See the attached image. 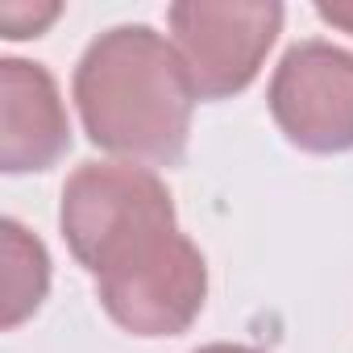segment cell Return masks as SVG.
Returning a JSON list of instances; mask_svg holds the SVG:
<instances>
[{"label":"cell","mask_w":353,"mask_h":353,"mask_svg":"<svg viewBox=\"0 0 353 353\" xmlns=\"http://www.w3.org/2000/svg\"><path fill=\"white\" fill-rule=\"evenodd\" d=\"M279 0H179L166 9L170 46L179 50L196 100L241 96L283 34Z\"/></svg>","instance_id":"obj_3"},{"label":"cell","mask_w":353,"mask_h":353,"mask_svg":"<svg viewBox=\"0 0 353 353\" xmlns=\"http://www.w3.org/2000/svg\"><path fill=\"white\" fill-rule=\"evenodd\" d=\"M59 225L112 324L133 336H179L200 320L208 262L179 229L174 200L150 166H75L63 183Z\"/></svg>","instance_id":"obj_1"},{"label":"cell","mask_w":353,"mask_h":353,"mask_svg":"<svg viewBox=\"0 0 353 353\" xmlns=\"http://www.w3.org/2000/svg\"><path fill=\"white\" fill-rule=\"evenodd\" d=\"M71 96L92 145L170 166L192 137L196 88L179 50L150 26H112L79 59Z\"/></svg>","instance_id":"obj_2"},{"label":"cell","mask_w":353,"mask_h":353,"mask_svg":"<svg viewBox=\"0 0 353 353\" xmlns=\"http://www.w3.org/2000/svg\"><path fill=\"white\" fill-rule=\"evenodd\" d=\"M71 150L63 92L42 63L0 59V170H50Z\"/></svg>","instance_id":"obj_5"},{"label":"cell","mask_w":353,"mask_h":353,"mask_svg":"<svg viewBox=\"0 0 353 353\" xmlns=\"http://www.w3.org/2000/svg\"><path fill=\"white\" fill-rule=\"evenodd\" d=\"M0 233H5V328H17L21 320H30L46 291H50V254L46 245L13 216L0 221Z\"/></svg>","instance_id":"obj_6"},{"label":"cell","mask_w":353,"mask_h":353,"mask_svg":"<svg viewBox=\"0 0 353 353\" xmlns=\"http://www.w3.org/2000/svg\"><path fill=\"white\" fill-rule=\"evenodd\" d=\"M316 17L345 30V34H353V5H316Z\"/></svg>","instance_id":"obj_8"},{"label":"cell","mask_w":353,"mask_h":353,"mask_svg":"<svg viewBox=\"0 0 353 353\" xmlns=\"http://www.w3.org/2000/svg\"><path fill=\"white\" fill-rule=\"evenodd\" d=\"M192 353H262V349H254V345H233V341H212V345H200V349H192Z\"/></svg>","instance_id":"obj_9"},{"label":"cell","mask_w":353,"mask_h":353,"mask_svg":"<svg viewBox=\"0 0 353 353\" xmlns=\"http://www.w3.org/2000/svg\"><path fill=\"white\" fill-rule=\"evenodd\" d=\"M279 133L303 154L353 150V50L324 38L295 42L266 88Z\"/></svg>","instance_id":"obj_4"},{"label":"cell","mask_w":353,"mask_h":353,"mask_svg":"<svg viewBox=\"0 0 353 353\" xmlns=\"http://www.w3.org/2000/svg\"><path fill=\"white\" fill-rule=\"evenodd\" d=\"M63 9L59 5H0V26H5V38H13V42H21V38H38L54 17H59Z\"/></svg>","instance_id":"obj_7"}]
</instances>
